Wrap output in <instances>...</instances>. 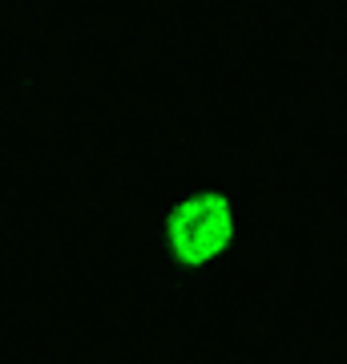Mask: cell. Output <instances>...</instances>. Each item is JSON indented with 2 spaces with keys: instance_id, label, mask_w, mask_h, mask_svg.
I'll return each instance as SVG.
<instances>
[{
  "instance_id": "6da1fadb",
  "label": "cell",
  "mask_w": 347,
  "mask_h": 364,
  "mask_svg": "<svg viewBox=\"0 0 347 364\" xmlns=\"http://www.w3.org/2000/svg\"><path fill=\"white\" fill-rule=\"evenodd\" d=\"M166 251L182 272H206L234 247L238 210L234 198L219 186H202L182 195L166 215Z\"/></svg>"
}]
</instances>
